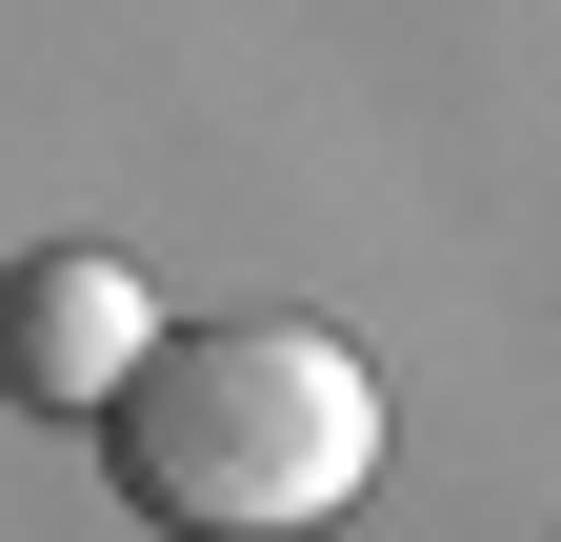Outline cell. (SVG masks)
<instances>
[{
    "mask_svg": "<svg viewBox=\"0 0 561 542\" xmlns=\"http://www.w3.org/2000/svg\"><path fill=\"white\" fill-rule=\"evenodd\" d=\"M101 462L161 542H321L381 483V382H362V342H321L280 302L161 321V362L101 402Z\"/></svg>",
    "mask_w": 561,
    "mask_h": 542,
    "instance_id": "6da1fadb",
    "label": "cell"
},
{
    "mask_svg": "<svg viewBox=\"0 0 561 542\" xmlns=\"http://www.w3.org/2000/svg\"><path fill=\"white\" fill-rule=\"evenodd\" d=\"M140 362H161V302H140V261H101V241H41V261H21V402L101 422Z\"/></svg>",
    "mask_w": 561,
    "mask_h": 542,
    "instance_id": "7a4b0ae2",
    "label": "cell"
}]
</instances>
